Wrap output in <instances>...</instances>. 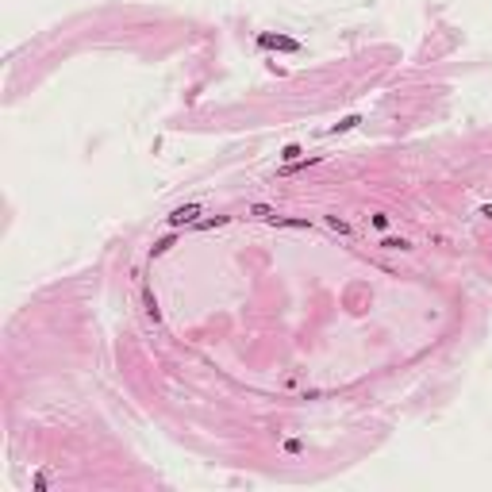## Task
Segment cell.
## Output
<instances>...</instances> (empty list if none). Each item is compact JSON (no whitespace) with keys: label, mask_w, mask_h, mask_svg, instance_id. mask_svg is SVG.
Returning a JSON list of instances; mask_svg holds the SVG:
<instances>
[{"label":"cell","mask_w":492,"mask_h":492,"mask_svg":"<svg viewBox=\"0 0 492 492\" xmlns=\"http://www.w3.org/2000/svg\"><path fill=\"white\" fill-rule=\"evenodd\" d=\"M381 246H385V250H408V239H381Z\"/></svg>","instance_id":"obj_4"},{"label":"cell","mask_w":492,"mask_h":492,"mask_svg":"<svg viewBox=\"0 0 492 492\" xmlns=\"http://www.w3.org/2000/svg\"><path fill=\"white\" fill-rule=\"evenodd\" d=\"M173 243H177L173 235H169V239H158V243L150 246V254H165V250H169V246H173Z\"/></svg>","instance_id":"obj_5"},{"label":"cell","mask_w":492,"mask_h":492,"mask_svg":"<svg viewBox=\"0 0 492 492\" xmlns=\"http://www.w3.org/2000/svg\"><path fill=\"white\" fill-rule=\"evenodd\" d=\"M327 227L338 231V235H350V223H346V219H338V216H327Z\"/></svg>","instance_id":"obj_3"},{"label":"cell","mask_w":492,"mask_h":492,"mask_svg":"<svg viewBox=\"0 0 492 492\" xmlns=\"http://www.w3.org/2000/svg\"><path fill=\"white\" fill-rule=\"evenodd\" d=\"M200 216V204H185V208H177L173 216H169V227H181V223H196Z\"/></svg>","instance_id":"obj_1"},{"label":"cell","mask_w":492,"mask_h":492,"mask_svg":"<svg viewBox=\"0 0 492 492\" xmlns=\"http://www.w3.org/2000/svg\"><path fill=\"white\" fill-rule=\"evenodd\" d=\"M143 308H146V319H154V323L162 319V312H158V300H154L150 292H143Z\"/></svg>","instance_id":"obj_2"},{"label":"cell","mask_w":492,"mask_h":492,"mask_svg":"<svg viewBox=\"0 0 492 492\" xmlns=\"http://www.w3.org/2000/svg\"><path fill=\"white\" fill-rule=\"evenodd\" d=\"M369 223H373L377 231H385V227H389V216H385V212H377V216H369Z\"/></svg>","instance_id":"obj_6"}]
</instances>
